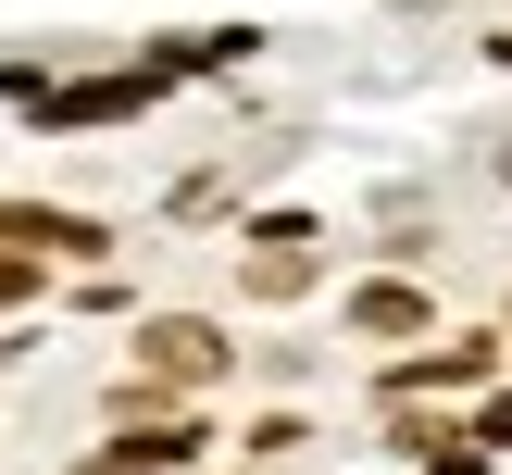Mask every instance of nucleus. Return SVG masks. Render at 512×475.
<instances>
[{"mask_svg": "<svg viewBox=\"0 0 512 475\" xmlns=\"http://www.w3.org/2000/svg\"><path fill=\"white\" fill-rule=\"evenodd\" d=\"M238 275H250V300H300V288H313V213H263Z\"/></svg>", "mask_w": 512, "mask_h": 475, "instance_id": "f257e3e1", "label": "nucleus"}, {"mask_svg": "<svg viewBox=\"0 0 512 475\" xmlns=\"http://www.w3.org/2000/svg\"><path fill=\"white\" fill-rule=\"evenodd\" d=\"M138 375H150V388H213V375H225V338H213L200 313H163V325L138 338Z\"/></svg>", "mask_w": 512, "mask_h": 475, "instance_id": "f03ea898", "label": "nucleus"}, {"mask_svg": "<svg viewBox=\"0 0 512 475\" xmlns=\"http://www.w3.org/2000/svg\"><path fill=\"white\" fill-rule=\"evenodd\" d=\"M188 450H200V425H175V413H163V425H138V438H113L88 475H175Z\"/></svg>", "mask_w": 512, "mask_h": 475, "instance_id": "7ed1b4c3", "label": "nucleus"}, {"mask_svg": "<svg viewBox=\"0 0 512 475\" xmlns=\"http://www.w3.org/2000/svg\"><path fill=\"white\" fill-rule=\"evenodd\" d=\"M0 238L50 263V250H100V225H88V213H38V200H0Z\"/></svg>", "mask_w": 512, "mask_h": 475, "instance_id": "20e7f679", "label": "nucleus"}, {"mask_svg": "<svg viewBox=\"0 0 512 475\" xmlns=\"http://www.w3.org/2000/svg\"><path fill=\"white\" fill-rule=\"evenodd\" d=\"M138 100H150V75H100V88H63V100L38 88V125H113V113H138Z\"/></svg>", "mask_w": 512, "mask_h": 475, "instance_id": "39448f33", "label": "nucleus"}, {"mask_svg": "<svg viewBox=\"0 0 512 475\" xmlns=\"http://www.w3.org/2000/svg\"><path fill=\"white\" fill-rule=\"evenodd\" d=\"M350 325H363V338H425V288H400V275H375V288L350 300Z\"/></svg>", "mask_w": 512, "mask_h": 475, "instance_id": "423d86ee", "label": "nucleus"}, {"mask_svg": "<svg viewBox=\"0 0 512 475\" xmlns=\"http://www.w3.org/2000/svg\"><path fill=\"white\" fill-rule=\"evenodd\" d=\"M25 288H38V250H13V238H0V313H13Z\"/></svg>", "mask_w": 512, "mask_h": 475, "instance_id": "0eeeda50", "label": "nucleus"}, {"mask_svg": "<svg viewBox=\"0 0 512 475\" xmlns=\"http://www.w3.org/2000/svg\"><path fill=\"white\" fill-rule=\"evenodd\" d=\"M500 438H512V400H488V450H500Z\"/></svg>", "mask_w": 512, "mask_h": 475, "instance_id": "6e6552de", "label": "nucleus"}, {"mask_svg": "<svg viewBox=\"0 0 512 475\" xmlns=\"http://www.w3.org/2000/svg\"><path fill=\"white\" fill-rule=\"evenodd\" d=\"M500 188H512V138H500Z\"/></svg>", "mask_w": 512, "mask_h": 475, "instance_id": "1a4fd4ad", "label": "nucleus"}, {"mask_svg": "<svg viewBox=\"0 0 512 475\" xmlns=\"http://www.w3.org/2000/svg\"><path fill=\"white\" fill-rule=\"evenodd\" d=\"M413 13H438V0H413Z\"/></svg>", "mask_w": 512, "mask_h": 475, "instance_id": "9d476101", "label": "nucleus"}]
</instances>
